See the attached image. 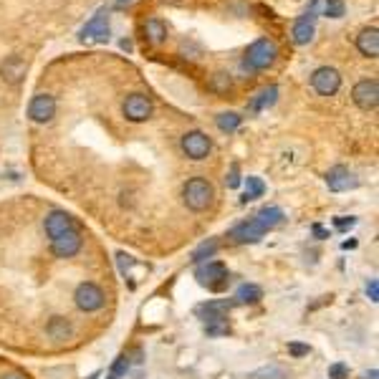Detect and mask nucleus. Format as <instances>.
<instances>
[{
	"mask_svg": "<svg viewBox=\"0 0 379 379\" xmlns=\"http://www.w3.org/2000/svg\"><path fill=\"white\" fill-rule=\"evenodd\" d=\"M126 372H129V359L121 354V357H117V361L112 366V377H124Z\"/></svg>",
	"mask_w": 379,
	"mask_h": 379,
	"instance_id": "obj_33",
	"label": "nucleus"
},
{
	"mask_svg": "<svg viewBox=\"0 0 379 379\" xmlns=\"http://www.w3.org/2000/svg\"><path fill=\"white\" fill-rule=\"evenodd\" d=\"M321 3H324V15H328V18H341L347 13L344 0H321Z\"/></svg>",
	"mask_w": 379,
	"mask_h": 379,
	"instance_id": "obj_29",
	"label": "nucleus"
},
{
	"mask_svg": "<svg viewBox=\"0 0 379 379\" xmlns=\"http://www.w3.org/2000/svg\"><path fill=\"white\" fill-rule=\"evenodd\" d=\"M28 117L36 124H48L56 117V99L51 94H36L28 104Z\"/></svg>",
	"mask_w": 379,
	"mask_h": 379,
	"instance_id": "obj_11",
	"label": "nucleus"
},
{
	"mask_svg": "<svg viewBox=\"0 0 379 379\" xmlns=\"http://www.w3.org/2000/svg\"><path fill=\"white\" fill-rule=\"evenodd\" d=\"M288 354H291V357H296V359H301V357H309L311 347H309V344H301V341H291Z\"/></svg>",
	"mask_w": 379,
	"mask_h": 379,
	"instance_id": "obj_32",
	"label": "nucleus"
},
{
	"mask_svg": "<svg viewBox=\"0 0 379 379\" xmlns=\"http://www.w3.org/2000/svg\"><path fill=\"white\" fill-rule=\"evenodd\" d=\"M263 192H265V185L260 177H246V195L240 197V202L258 200V197H263Z\"/></svg>",
	"mask_w": 379,
	"mask_h": 379,
	"instance_id": "obj_24",
	"label": "nucleus"
},
{
	"mask_svg": "<svg viewBox=\"0 0 379 379\" xmlns=\"http://www.w3.org/2000/svg\"><path fill=\"white\" fill-rule=\"evenodd\" d=\"M79 38H81L84 44H86V41H96V44H107V41H109L107 11H99V13H96L94 18L88 20V23L81 28V33H79Z\"/></svg>",
	"mask_w": 379,
	"mask_h": 379,
	"instance_id": "obj_13",
	"label": "nucleus"
},
{
	"mask_svg": "<svg viewBox=\"0 0 379 379\" xmlns=\"http://www.w3.org/2000/svg\"><path fill=\"white\" fill-rule=\"evenodd\" d=\"M74 301L81 311H86V314H94V311L104 309V303H107V293H104V288H101L99 284H94V281H84V284L76 286Z\"/></svg>",
	"mask_w": 379,
	"mask_h": 379,
	"instance_id": "obj_3",
	"label": "nucleus"
},
{
	"mask_svg": "<svg viewBox=\"0 0 379 379\" xmlns=\"http://www.w3.org/2000/svg\"><path fill=\"white\" fill-rule=\"evenodd\" d=\"M311 86L319 96H334L341 88V74L334 66H319L311 74Z\"/></svg>",
	"mask_w": 379,
	"mask_h": 379,
	"instance_id": "obj_8",
	"label": "nucleus"
},
{
	"mask_svg": "<svg viewBox=\"0 0 379 379\" xmlns=\"http://www.w3.org/2000/svg\"><path fill=\"white\" fill-rule=\"evenodd\" d=\"M0 379H28V377H23L20 372H8V374H3Z\"/></svg>",
	"mask_w": 379,
	"mask_h": 379,
	"instance_id": "obj_38",
	"label": "nucleus"
},
{
	"mask_svg": "<svg viewBox=\"0 0 379 379\" xmlns=\"http://www.w3.org/2000/svg\"><path fill=\"white\" fill-rule=\"evenodd\" d=\"M357 51L364 58H377L379 56V31L377 25H369L357 36Z\"/></svg>",
	"mask_w": 379,
	"mask_h": 379,
	"instance_id": "obj_18",
	"label": "nucleus"
},
{
	"mask_svg": "<svg viewBox=\"0 0 379 379\" xmlns=\"http://www.w3.org/2000/svg\"><path fill=\"white\" fill-rule=\"evenodd\" d=\"M107 379H117V377H112V374H109V377H107Z\"/></svg>",
	"mask_w": 379,
	"mask_h": 379,
	"instance_id": "obj_44",
	"label": "nucleus"
},
{
	"mask_svg": "<svg viewBox=\"0 0 379 379\" xmlns=\"http://www.w3.org/2000/svg\"><path fill=\"white\" fill-rule=\"evenodd\" d=\"M334 225L339 227V230H349L352 225H357V218H336Z\"/></svg>",
	"mask_w": 379,
	"mask_h": 379,
	"instance_id": "obj_36",
	"label": "nucleus"
},
{
	"mask_svg": "<svg viewBox=\"0 0 379 379\" xmlns=\"http://www.w3.org/2000/svg\"><path fill=\"white\" fill-rule=\"evenodd\" d=\"M230 86H233V81H230V74H222V71H218V74L210 79V91H215V94H227V91H230Z\"/></svg>",
	"mask_w": 379,
	"mask_h": 379,
	"instance_id": "obj_28",
	"label": "nucleus"
},
{
	"mask_svg": "<svg viewBox=\"0 0 379 379\" xmlns=\"http://www.w3.org/2000/svg\"><path fill=\"white\" fill-rule=\"evenodd\" d=\"M352 101L361 112H374L379 107V81L377 79H361L354 84Z\"/></svg>",
	"mask_w": 379,
	"mask_h": 379,
	"instance_id": "obj_7",
	"label": "nucleus"
},
{
	"mask_svg": "<svg viewBox=\"0 0 379 379\" xmlns=\"http://www.w3.org/2000/svg\"><path fill=\"white\" fill-rule=\"evenodd\" d=\"M44 227H46V235H48V238H56V235L74 230L76 220L71 218L69 213H66V210H51V213L46 215Z\"/></svg>",
	"mask_w": 379,
	"mask_h": 379,
	"instance_id": "obj_16",
	"label": "nucleus"
},
{
	"mask_svg": "<svg viewBox=\"0 0 379 379\" xmlns=\"http://www.w3.org/2000/svg\"><path fill=\"white\" fill-rule=\"evenodd\" d=\"M240 121H243V117L238 112H222L215 117V124H218L220 132H235L240 126Z\"/></svg>",
	"mask_w": 379,
	"mask_h": 379,
	"instance_id": "obj_23",
	"label": "nucleus"
},
{
	"mask_svg": "<svg viewBox=\"0 0 379 379\" xmlns=\"http://www.w3.org/2000/svg\"><path fill=\"white\" fill-rule=\"evenodd\" d=\"M215 200V187L205 177H190L182 187V202L192 213H205Z\"/></svg>",
	"mask_w": 379,
	"mask_h": 379,
	"instance_id": "obj_1",
	"label": "nucleus"
},
{
	"mask_svg": "<svg viewBox=\"0 0 379 379\" xmlns=\"http://www.w3.org/2000/svg\"><path fill=\"white\" fill-rule=\"evenodd\" d=\"M121 48H124V51H132V41H126V38H124V41H121Z\"/></svg>",
	"mask_w": 379,
	"mask_h": 379,
	"instance_id": "obj_40",
	"label": "nucleus"
},
{
	"mask_svg": "<svg viewBox=\"0 0 379 379\" xmlns=\"http://www.w3.org/2000/svg\"><path fill=\"white\" fill-rule=\"evenodd\" d=\"M366 296H369V301H374V303L379 301V281L377 278H372V281L366 284Z\"/></svg>",
	"mask_w": 379,
	"mask_h": 379,
	"instance_id": "obj_35",
	"label": "nucleus"
},
{
	"mask_svg": "<svg viewBox=\"0 0 379 379\" xmlns=\"http://www.w3.org/2000/svg\"><path fill=\"white\" fill-rule=\"evenodd\" d=\"M326 185L331 192H347V190H354L359 185V180L354 177V172L344 164H336L326 172Z\"/></svg>",
	"mask_w": 379,
	"mask_h": 379,
	"instance_id": "obj_14",
	"label": "nucleus"
},
{
	"mask_svg": "<svg viewBox=\"0 0 379 379\" xmlns=\"http://www.w3.org/2000/svg\"><path fill=\"white\" fill-rule=\"evenodd\" d=\"M319 6H321V0H311L309 11L303 13L301 18L293 23V31H291V36H293V44L296 46H306L314 38V31H316V11H319Z\"/></svg>",
	"mask_w": 379,
	"mask_h": 379,
	"instance_id": "obj_10",
	"label": "nucleus"
},
{
	"mask_svg": "<svg viewBox=\"0 0 379 379\" xmlns=\"http://www.w3.org/2000/svg\"><path fill=\"white\" fill-rule=\"evenodd\" d=\"M121 114L126 117V121H134V124H142V121L152 119L154 114V104L147 94H129L121 104Z\"/></svg>",
	"mask_w": 379,
	"mask_h": 379,
	"instance_id": "obj_6",
	"label": "nucleus"
},
{
	"mask_svg": "<svg viewBox=\"0 0 379 379\" xmlns=\"http://www.w3.org/2000/svg\"><path fill=\"white\" fill-rule=\"evenodd\" d=\"M28 74V61L23 56H8L6 61L0 63V79L11 86H18Z\"/></svg>",
	"mask_w": 379,
	"mask_h": 379,
	"instance_id": "obj_15",
	"label": "nucleus"
},
{
	"mask_svg": "<svg viewBox=\"0 0 379 379\" xmlns=\"http://www.w3.org/2000/svg\"><path fill=\"white\" fill-rule=\"evenodd\" d=\"M233 306L235 301H208V303H202V306H197V316H200L205 324L227 321V314H230Z\"/></svg>",
	"mask_w": 379,
	"mask_h": 379,
	"instance_id": "obj_17",
	"label": "nucleus"
},
{
	"mask_svg": "<svg viewBox=\"0 0 379 379\" xmlns=\"http://www.w3.org/2000/svg\"><path fill=\"white\" fill-rule=\"evenodd\" d=\"M255 220L263 222V225L271 230V227H276L278 222H284V210L281 208H263L258 215H255Z\"/></svg>",
	"mask_w": 379,
	"mask_h": 379,
	"instance_id": "obj_25",
	"label": "nucleus"
},
{
	"mask_svg": "<svg viewBox=\"0 0 379 379\" xmlns=\"http://www.w3.org/2000/svg\"><path fill=\"white\" fill-rule=\"evenodd\" d=\"M276 99H278V86H268V88H263V91H258V94L253 96V101H251V112H263V109L273 107V104H276Z\"/></svg>",
	"mask_w": 379,
	"mask_h": 379,
	"instance_id": "obj_21",
	"label": "nucleus"
},
{
	"mask_svg": "<svg viewBox=\"0 0 379 379\" xmlns=\"http://www.w3.org/2000/svg\"><path fill=\"white\" fill-rule=\"evenodd\" d=\"M145 38H147V44L162 46L164 41H167V25L159 18H149L145 23Z\"/></svg>",
	"mask_w": 379,
	"mask_h": 379,
	"instance_id": "obj_20",
	"label": "nucleus"
},
{
	"mask_svg": "<svg viewBox=\"0 0 379 379\" xmlns=\"http://www.w3.org/2000/svg\"><path fill=\"white\" fill-rule=\"evenodd\" d=\"M81 248H84V235L79 227H74L69 233L56 235V238H51V253H53L56 258H74Z\"/></svg>",
	"mask_w": 379,
	"mask_h": 379,
	"instance_id": "obj_9",
	"label": "nucleus"
},
{
	"mask_svg": "<svg viewBox=\"0 0 379 379\" xmlns=\"http://www.w3.org/2000/svg\"><path fill=\"white\" fill-rule=\"evenodd\" d=\"M205 334L208 336H225V334H230V324L227 321H210V324H205Z\"/></svg>",
	"mask_w": 379,
	"mask_h": 379,
	"instance_id": "obj_30",
	"label": "nucleus"
},
{
	"mask_svg": "<svg viewBox=\"0 0 379 379\" xmlns=\"http://www.w3.org/2000/svg\"><path fill=\"white\" fill-rule=\"evenodd\" d=\"M314 235H316V238H328V233L324 230L321 225H314Z\"/></svg>",
	"mask_w": 379,
	"mask_h": 379,
	"instance_id": "obj_37",
	"label": "nucleus"
},
{
	"mask_svg": "<svg viewBox=\"0 0 379 379\" xmlns=\"http://www.w3.org/2000/svg\"><path fill=\"white\" fill-rule=\"evenodd\" d=\"M263 298V288L255 284H243L235 291V303H258Z\"/></svg>",
	"mask_w": 379,
	"mask_h": 379,
	"instance_id": "obj_22",
	"label": "nucleus"
},
{
	"mask_svg": "<svg viewBox=\"0 0 379 379\" xmlns=\"http://www.w3.org/2000/svg\"><path fill=\"white\" fill-rule=\"evenodd\" d=\"M265 233H268V227L255 220V218H251V220L240 222V225H235L230 230V240L238 243V246H246V243H258Z\"/></svg>",
	"mask_w": 379,
	"mask_h": 379,
	"instance_id": "obj_12",
	"label": "nucleus"
},
{
	"mask_svg": "<svg viewBox=\"0 0 379 379\" xmlns=\"http://www.w3.org/2000/svg\"><path fill=\"white\" fill-rule=\"evenodd\" d=\"M364 379H377V369H372V372H364Z\"/></svg>",
	"mask_w": 379,
	"mask_h": 379,
	"instance_id": "obj_41",
	"label": "nucleus"
},
{
	"mask_svg": "<svg viewBox=\"0 0 379 379\" xmlns=\"http://www.w3.org/2000/svg\"><path fill=\"white\" fill-rule=\"evenodd\" d=\"M180 147H182L185 157L200 162V159H205L210 152H213V139H210L205 132H200V129H192V132L182 134V139H180Z\"/></svg>",
	"mask_w": 379,
	"mask_h": 379,
	"instance_id": "obj_5",
	"label": "nucleus"
},
{
	"mask_svg": "<svg viewBox=\"0 0 379 379\" xmlns=\"http://www.w3.org/2000/svg\"><path fill=\"white\" fill-rule=\"evenodd\" d=\"M276 56H278L276 41H271V38H258V41H253V44L248 46L243 66L251 71H265L268 66H273Z\"/></svg>",
	"mask_w": 379,
	"mask_h": 379,
	"instance_id": "obj_2",
	"label": "nucleus"
},
{
	"mask_svg": "<svg viewBox=\"0 0 379 379\" xmlns=\"http://www.w3.org/2000/svg\"><path fill=\"white\" fill-rule=\"evenodd\" d=\"M46 334L53 341H69L74 336V324L66 316H51L48 324H46Z\"/></svg>",
	"mask_w": 379,
	"mask_h": 379,
	"instance_id": "obj_19",
	"label": "nucleus"
},
{
	"mask_svg": "<svg viewBox=\"0 0 379 379\" xmlns=\"http://www.w3.org/2000/svg\"><path fill=\"white\" fill-rule=\"evenodd\" d=\"M225 185L230 190H235L240 185V167H238V164H233V167H230V172H227V177H225Z\"/></svg>",
	"mask_w": 379,
	"mask_h": 379,
	"instance_id": "obj_34",
	"label": "nucleus"
},
{
	"mask_svg": "<svg viewBox=\"0 0 379 379\" xmlns=\"http://www.w3.org/2000/svg\"><path fill=\"white\" fill-rule=\"evenodd\" d=\"M341 248H344V251H349V248H357V240H344V243H341Z\"/></svg>",
	"mask_w": 379,
	"mask_h": 379,
	"instance_id": "obj_39",
	"label": "nucleus"
},
{
	"mask_svg": "<svg viewBox=\"0 0 379 379\" xmlns=\"http://www.w3.org/2000/svg\"><path fill=\"white\" fill-rule=\"evenodd\" d=\"M218 240H205L202 246L195 248V253H192V263H205L208 258H213L215 253H218Z\"/></svg>",
	"mask_w": 379,
	"mask_h": 379,
	"instance_id": "obj_26",
	"label": "nucleus"
},
{
	"mask_svg": "<svg viewBox=\"0 0 379 379\" xmlns=\"http://www.w3.org/2000/svg\"><path fill=\"white\" fill-rule=\"evenodd\" d=\"M96 377H99V374H91V377H88V379H96Z\"/></svg>",
	"mask_w": 379,
	"mask_h": 379,
	"instance_id": "obj_43",
	"label": "nucleus"
},
{
	"mask_svg": "<svg viewBox=\"0 0 379 379\" xmlns=\"http://www.w3.org/2000/svg\"><path fill=\"white\" fill-rule=\"evenodd\" d=\"M248 379H286V372L281 366L271 364V366H260L255 372L248 374Z\"/></svg>",
	"mask_w": 379,
	"mask_h": 379,
	"instance_id": "obj_27",
	"label": "nucleus"
},
{
	"mask_svg": "<svg viewBox=\"0 0 379 379\" xmlns=\"http://www.w3.org/2000/svg\"><path fill=\"white\" fill-rule=\"evenodd\" d=\"M129 3H134V0H117V6H119V8H124V6H129Z\"/></svg>",
	"mask_w": 379,
	"mask_h": 379,
	"instance_id": "obj_42",
	"label": "nucleus"
},
{
	"mask_svg": "<svg viewBox=\"0 0 379 379\" xmlns=\"http://www.w3.org/2000/svg\"><path fill=\"white\" fill-rule=\"evenodd\" d=\"M195 278H197V284L208 286L210 291H222V288H227V284H230L227 268H225V263H220V260H205V263L195 271Z\"/></svg>",
	"mask_w": 379,
	"mask_h": 379,
	"instance_id": "obj_4",
	"label": "nucleus"
},
{
	"mask_svg": "<svg viewBox=\"0 0 379 379\" xmlns=\"http://www.w3.org/2000/svg\"><path fill=\"white\" fill-rule=\"evenodd\" d=\"M328 379H349V366L344 361H334L328 366Z\"/></svg>",
	"mask_w": 379,
	"mask_h": 379,
	"instance_id": "obj_31",
	"label": "nucleus"
}]
</instances>
